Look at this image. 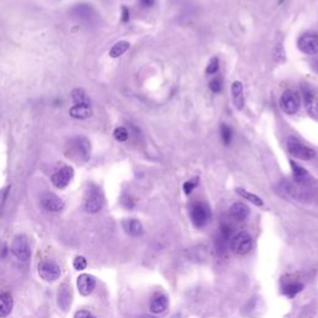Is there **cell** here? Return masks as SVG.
Returning <instances> with one entry per match:
<instances>
[{"instance_id": "ffe728a7", "label": "cell", "mask_w": 318, "mask_h": 318, "mask_svg": "<svg viewBox=\"0 0 318 318\" xmlns=\"http://www.w3.org/2000/svg\"><path fill=\"white\" fill-rule=\"evenodd\" d=\"M122 226H123L124 231L127 232L131 236L137 237L139 235H142L143 232V226H142L141 221L137 219H127L122 222Z\"/></svg>"}, {"instance_id": "5b68a950", "label": "cell", "mask_w": 318, "mask_h": 318, "mask_svg": "<svg viewBox=\"0 0 318 318\" xmlns=\"http://www.w3.org/2000/svg\"><path fill=\"white\" fill-rule=\"evenodd\" d=\"M300 106H301V100H300L299 94L292 90H287L282 94L280 99V107L282 111L287 114H295L299 112Z\"/></svg>"}, {"instance_id": "8fae6325", "label": "cell", "mask_w": 318, "mask_h": 318, "mask_svg": "<svg viewBox=\"0 0 318 318\" xmlns=\"http://www.w3.org/2000/svg\"><path fill=\"white\" fill-rule=\"evenodd\" d=\"M72 178H74V168L66 165V167L57 170L51 177V180L55 187L59 188V189H64V188H66L70 184Z\"/></svg>"}, {"instance_id": "e575fe53", "label": "cell", "mask_w": 318, "mask_h": 318, "mask_svg": "<svg viewBox=\"0 0 318 318\" xmlns=\"http://www.w3.org/2000/svg\"><path fill=\"white\" fill-rule=\"evenodd\" d=\"M157 0H139L141 5L143 7H152L154 4H156Z\"/></svg>"}, {"instance_id": "44dd1931", "label": "cell", "mask_w": 318, "mask_h": 318, "mask_svg": "<svg viewBox=\"0 0 318 318\" xmlns=\"http://www.w3.org/2000/svg\"><path fill=\"white\" fill-rule=\"evenodd\" d=\"M12 306H14V302H12L11 295L7 292L0 294V318L9 316L12 311Z\"/></svg>"}, {"instance_id": "277c9868", "label": "cell", "mask_w": 318, "mask_h": 318, "mask_svg": "<svg viewBox=\"0 0 318 318\" xmlns=\"http://www.w3.org/2000/svg\"><path fill=\"white\" fill-rule=\"evenodd\" d=\"M190 217H192V221L195 226L203 227L210 221L212 212L205 203L195 202L193 203L192 208H190Z\"/></svg>"}, {"instance_id": "836d02e7", "label": "cell", "mask_w": 318, "mask_h": 318, "mask_svg": "<svg viewBox=\"0 0 318 318\" xmlns=\"http://www.w3.org/2000/svg\"><path fill=\"white\" fill-rule=\"evenodd\" d=\"M122 22H127L129 20V10L126 6L122 7V15H121Z\"/></svg>"}, {"instance_id": "d4e9b609", "label": "cell", "mask_w": 318, "mask_h": 318, "mask_svg": "<svg viewBox=\"0 0 318 318\" xmlns=\"http://www.w3.org/2000/svg\"><path fill=\"white\" fill-rule=\"evenodd\" d=\"M131 47V44L128 41H118L117 44H114L112 46V49L109 50V56L111 57H119L124 54V52L128 51V49Z\"/></svg>"}, {"instance_id": "9a60e30c", "label": "cell", "mask_w": 318, "mask_h": 318, "mask_svg": "<svg viewBox=\"0 0 318 318\" xmlns=\"http://www.w3.org/2000/svg\"><path fill=\"white\" fill-rule=\"evenodd\" d=\"M41 204L46 210H49V212H61L65 207L62 199H60L57 195L52 194V193H46V194L42 195Z\"/></svg>"}, {"instance_id": "cb8c5ba5", "label": "cell", "mask_w": 318, "mask_h": 318, "mask_svg": "<svg viewBox=\"0 0 318 318\" xmlns=\"http://www.w3.org/2000/svg\"><path fill=\"white\" fill-rule=\"evenodd\" d=\"M236 193L240 195V197L244 198V199H246V200H249L250 203H252V204L256 205V207H262V205H264V202H262L261 198L257 197V195L254 194V193L247 192L246 189H242V188H236Z\"/></svg>"}, {"instance_id": "4316f807", "label": "cell", "mask_w": 318, "mask_h": 318, "mask_svg": "<svg viewBox=\"0 0 318 318\" xmlns=\"http://www.w3.org/2000/svg\"><path fill=\"white\" fill-rule=\"evenodd\" d=\"M220 137H221V141L225 146H229L232 142L234 133H232V129L226 123H222L220 126Z\"/></svg>"}, {"instance_id": "7402d4cb", "label": "cell", "mask_w": 318, "mask_h": 318, "mask_svg": "<svg viewBox=\"0 0 318 318\" xmlns=\"http://www.w3.org/2000/svg\"><path fill=\"white\" fill-rule=\"evenodd\" d=\"M70 116L77 119H86L92 116L91 105H75L70 109Z\"/></svg>"}, {"instance_id": "484cf974", "label": "cell", "mask_w": 318, "mask_h": 318, "mask_svg": "<svg viewBox=\"0 0 318 318\" xmlns=\"http://www.w3.org/2000/svg\"><path fill=\"white\" fill-rule=\"evenodd\" d=\"M72 100L76 105H91L89 96L82 89H75L72 91Z\"/></svg>"}, {"instance_id": "d6986e66", "label": "cell", "mask_w": 318, "mask_h": 318, "mask_svg": "<svg viewBox=\"0 0 318 318\" xmlns=\"http://www.w3.org/2000/svg\"><path fill=\"white\" fill-rule=\"evenodd\" d=\"M231 99L232 104L239 111L244 108L245 100H244V91H242V84L240 81L232 82L231 85Z\"/></svg>"}, {"instance_id": "7c38bea8", "label": "cell", "mask_w": 318, "mask_h": 318, "mask_svg": "<svg viewBox=\"0 0 318 318\" xmlns=\"http://www.w3.org/2000/svg\"><path fill=\"white\" fill-rule=\"evenodd\" d=\"M104 207V197H102L101 192L97 189H92L87 195L86 200H85V209L87 212H99Z\"/></svg>"}, {"instance_id": "3957f363", "label": "cell", "mask_w": 318, "mask_h": 318, "mask_svg": "<svg viewBox=\"0 0 318 318\" xmlns=\"http://www.w3.org/2000/svg\"><path fill=\"white\" fill-rule=\"evenodd\" d=\"M230 249L237 255H247L252 249V239L246 231H240L236 235H232L229 241Z\"/></svg>"}, {"instance_id": "ac0fdd59", "label": "cell", "mask_w": 318, "mask_h": 318, "mask_svg": "<svg viewBox=\"0 0 318 318\" xmlns=\"http://www.w3.org/2000/svg\"><path fill=\"white\" fill-rule=\"evenodd\" d=\"M72 302V294L70 287L66 284L61 285L59 292H57V305L62 311H69L70 306Z\"/></svg>"}, {"instance_id": "4fadbf2b", "label": "cell", "mask_w": 318, "mask_h": 318, "mask_svg": "<svg viewBox=\"0 0 318 318\" xmlns=\"http://www.w3.org/2000/svg\"><path fill=\"white\" fill-rule=\"evenodd\" d=\"M96 287V279L92 275H80L77 279V289L82 296H89Z\"/></svg>"}, {"instance_id": "6da1fadb", "label": "cell", "mask_w": 318, "mask_h": 318, "mask_svg": "<svg viewBox=\"0 0 318 318\" xmlns=\"http://www.w3.org/2000/svg\"><path fill=\"white\" fill-rule=\"evenodd\" d=\"M66 157L71 159L87 162L91 156V142L86 137H75L67 144Z\"/></svg>"}, {"instance_id": "603a6c76", "label": "cell", "mask_w": 318, "mask_h": 318, "mask_svg": "<svg viewBox=\"0 0 318 318\" xmlns=\"http://www.w3.org/2000/svg\"><path fill=\"white\" fill-rule=\"evenodd\" d=\"M168 306H169V301H168V297L164 295H157L151 301V311L156 315L167 311Z\"/></svg>"}, {"instance_id": "1f68e13d", "label": "cell", "mask_w": 318, "mask_h": 318, "mask_svg": "<svg viewBox=\"0 0 318 318\" xmlns=\"http://www.w3.org/2000/svg\"><path fill=\"white\" fill-rule=\"evenodd\" d=\"M198 185V179H193V180H188V182L184 183V185H183V190H184V193L187 195H189L190 193L193 192V190L197 188Z\"/></svg>"}, {"instance_id": "9c48e42d", "label": "cell", "mask_w": 318, "mask_h": 318, "mask_svg": "<svg viewBox=\"0 0 318 318\" xmlns=\"http://www.w3.org/2000/svg\"><path fill=\"white\" fill-rule=\"evenodd\" d=\"M304 290V284L294 275H286L282 277V294L289 299H294Z\"/></svg>"}, {"instance_id": "5bb4252c", "label": "cell", "mask_w": 318, "mask_h": 318, "mask_svg": "<svg viewBox=\"0 0 318 318\" xmlns=\"http://www.w3.org/2000/svg\"><path fill=\"white\" fill-rule=\"evenodd\" d=\"M302 91H304V99H305V107H306V111L309 112V114L311 117H314L315 119H318V99L315 96L314 92L311 91L307 87H302Z\"/></svg>"}, {"instance_id": "d6a6232c", "label": "cell", "mask_w": 318, "mask_h": 318, "mask_svg": "<svg viewBox=\"0 0 318 318\" xmlns=\"http://www.w3.org/2000/svg\"><path fill=\"white\" fill-rule=\"evenodd\" d=\"M74 318H97V317L95 316L94 314H91L90 311H86V310H80V311H77L76 314H75Z\"/></svg>"}, {"instance_id": "83f0119b", "label": "cell", "mask_w": 318, "mask_h": 318, "mask_svg": "<svg viewBox=\"0 0 318 318\" xmlns=\"http://www.w3.org/2000/svg\"><path fill=\"white\" fill-rule=\"evenodd\" d=\"M113 136L118 142H126L128 139V131L124 127H118L114 129Z\"/></svg>"}, {"instance_id": "2e32d148", "label": "cell", "mask_w": 318, "mask_h": 318, "mask_svg": "<svg viewBox=\"0 0 318 318\" xmlns=\"http://www.w3.org/2000/svg\"><path fill=\"white\" fill-rule=\"evenodd\" d=\"M250 209L244 203H234L229 209V216L235 221H244L249 216Z\"/></svg>"}, {"instance_id": "f1b7e54d", "label": "cell", "mask_w": 318, "mask_h": 318, "mask_svg": "<svg viewBox=\"0 0 318 318\" xmlns=\"http://www.w3.org/2000/svg\"><path fill=\"white\" fill-rule=\"evenodd\" d=\"M217 70H219V59L217 57H212L207 66V74L215 75L217 72Z\"/></svg>"}, {"instance_id": "8992f818", "label": "cell", "mask_w": 318, "mask_h": 318, "mask_svg": "<svg viewBox=\"0 0 318 318\" xmlns=\"http://www.w3.org/2000/svg\"><path fill=\"white\" fill-rule=\"evenodd\" d=\"M71 15L77 21L86 22V24H92L97 19L96 10L91 6V4H86V2L75 5L71 9Z\"/></svg>"}, {"instance_id": "f546056e", "label": "cell", "mask_w": 318, "mask_h": 318, "mask_svg": "<svg viewBox=\"0 0 318 318\" xmlns=\"http://www.w3.org/2000/svg\"><path fill=\"white\" fill-rule=\"evenodd\" d=\"M74 267L77 271H82L87 267V260L85 256H76L74 260Z\"/></svg>"}, {"instance_id": "e0dca14e", "label": "cell", "mask_w": 318, "mask_h": 318, "mask_svg": "<svg viewBox=\"0 0 318 318\" xmlns=\"http://www.w3.org/2000/svg\"><path fill=\"white\" fill-rule=\"evenodd\" d=\"M292 168V173H294V180L296 183H299L300 185H304V187H307L309 184H311L312 178L310 175V173L307 172L305 168H302L301 165H299L297 163L291 162L290 163Z\"/></svg>"}, {"instance_id": "4dcf8cb0", "label": "cell", "mask_w": 318, "mask_h": 318, "mask_svg": "<svg viewBox=\"0 0 318 318\" xmlns=\"http://www.w3.org/2000/svg\"><path fill=\"white\" fill-rule=\"evenodd\" d=\"M209 87H210V90L214 92V94H219V92L221 91V89H222L221 79H220V77H215V79L212 80V82H210Z\"/></svg>"}, {"instance_id": "30bf717a", "label": "cell", "mask_w": 318, "mask_h": 318, "mask_svg": "<svg viewBox=\"0 0 318 318\" xmlns=\"http://www.w3.org/2000/svg\"><path fill=\"white\" fill-rule=\"evenodd\" d=\"M39 275L44 281L46 282H55L61 276V270L59 265L51 261H44L39 265Z\"/></svg>"}, {"instance_id": "7a4b0ae2", "label": "cell", "mask_w": 318, "mask_h": 318, "mask_svg": "<svg viewBox=\"0 0 318 318\" xmlns=\"http://www.w3.org/2000/svg\"><path fill=\"white\" fill-rule=\"evenodd\" d=\"M287 149L292 157L301 160H311L316 157V152L312 148L302 143L299 138L290 136L287 139Z\"/></svg>"}, {"instance_id": "ba28073f", "label": "cell", "mask_w": 318, "mask_h": 318, "mask_svg": "<svg viewBox=\"0 0 318 318\" xmlns=\"http://www.w3.org/2000/svg\"><path fill=\"white\" fill-rule=\"evenodd\" d=\"M300 51L307 55L318 54V34L316 32H305L297 41Z\"/></svg>"}, {"instance_id": "52a82bcc", "label": "cell", "mask_w": 318, "mask_h": 318, "mask_svg": "<svg viewBox=\"0 0 318 318\" xmlns=\"http://www.w3.org/2000/svg\"><path fill=\"white\" fill-rule=\"evenodd\" d=\"M11 252L20 261H27L30 259V256H31V249H30L26 236L19 235V236L15 237L11 245Z\"/></svg>"}]
</instances>
